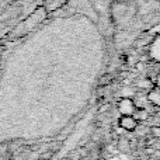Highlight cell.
I'll list each match as a JSON object with an SVG mask.
<instances>
[{"label": "cell", "instance_id": "1", "mask_svg": "<svg viewBox=\"0 0 160 160\" xmlns=\"http://www.w3.org/2000/svg\"><path fill=\"white\" fill-rule=\"evenodd\" d=\"M117 108H118V112L121 114V115H135L136 110H138L133 98H129V97H122V98H119Z\"/></svg>", "mask_w": 160, "mask_h": 160}, {"label": "cell", "instance_id": "2", "mask_svg": "<svg viewBox=\"0 0 160 160\" xmlns=\"http://www.w3.org/2000/svg\"><path fill=\"white\" fill-rule=\"evenodd\" d=\"M118 125L127 132H133L139 127V121L133 115H121L118 119Z\"/></svg>", "mask_w": 160, "mask_h": 160}, {"label": "cell", "instance_id": "3", "mask_svg": "<svg viewBox=\"0 0 160 160\" xmlns=\"http://www.w3.org/2000/svg\"><path fill=\"white\" fill-rule=\"evenodd\" d=\"M149 56L153 62L160 65V34L152 38V42L149 44Z\"/></svg>", "mask_w": 160, "mask_h": 160}, {"label": "cell", "instance_id": "4", "mask_svg": "<svg viewBox=\"0 0 160 160\" xmlns=\"http://www.w3.org/2000/svg\"><path fill=\"white\" fill-rule=\"evenodd\" d=\"M146 100L150 102L152 105L160 108V88L153 87L152 90H149L146 93Z\"/></svg>", "mask_w": 160, "mask_h": 160}, {"label": "cell", "instance_id": "5", "mask_svg": "<svg viewBox=\"0 0 160 160\" xmlns=\"http://www.w3.org/2000/svg\"><path fill=\"white\" fill-rule=\"evenodd\" d=\"M135 84H136V88L143 90V91H146V93L155 87V82H153L152 79H139Z\"/></svg>", "mask_w": 160, "mask_h": 160}, {"label": "cell", "instance_id": "6", "mask_svg": "<svg viewBox=\"0 0 160 160\" xmlns=\"http://www.w3.org/2000/svg\"><path fill=\"white\" fill-rule=\"evenodd\" d=\"M135 117L136 119H138L139 122L141 121H145V119H148V117H149V114H148V111L145 110V108H138L136 110V112H135Z\"/></svg>", "mask_w": 160, "mask_h": 160}, {"label": "cell", "instance_id": "7", "mask_svg": "<svg viewBox=\"0 0 160 160\" xmlns=\"http://www.w3.org/2000/svg\"><path fill=\"white\" fill-rule=\"evenodd\" d=\"M118 148H119V150H121V152H125V153L129 152V150H131V145H129V142H128V139H125V138L119 139Z\"/></svg>", "mask_w": 160, "mask_h": 160}, {"label": "cell", "instance_id": "8", "mask_svg": "<svg viewBox=\"0 0 160 160\" xmlns=\"http://www.w3.org/2000/svg\"><path fill=\"white\" fill-rule=\"evenodd\" d=\"M150 133H152V136H155V138H160V127L153 125V127L150 128Z\"/></svg>", "mask_w": 160, "mask_h": 160}, {"label": "cell", "instance_id": "9", "mask_svg": "<svg viewBox=\"0 0 160 160\" xmlns=\"http://www.w3.org/2000/svg\"><path fill=\"white\" fill-rule=\"evenodd\" d=\"M155 87L160 88V72L156 75V78H155Z\"/></svg>", "mask_w": 160, "mask_h": 160}]
</instances>
